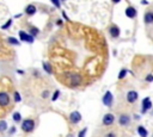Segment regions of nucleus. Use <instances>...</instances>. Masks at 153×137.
<instances>
[{"label": "nucleus", "mask_w": 153, "mask_h": 137, "mask_svg": "<svg viewBox=\"0 0 153 137\" xmlns=\"http://www.w3.org/2000/svg\"><path fill=\"white\" fill-rule=\"evenodd\" d=\"M65 76L68 79V81L71 82V86L73 87H76L82 83V76L79 73H67L65 74Z\"/></svg>", "instance_id": "1"}, {"label": "nucleus", "mask_w": 153, "mask_h": 137, "mask_svg": "<svg viewBox=\"0 0 153 137\" xmlns=\"http://www.w3.org/2000/svg\"><path fill=\"white\" fill-rule=\"evenodd\" d=\"M33 129H35V120L31 118L24 119V122L22 123V130L26 133H30L33 131Z\"/></svg>", "instance_id": "2"}, {"label": "nucleus", "mask_w": 153, "mask_h": 137, "mask_svg": "<svg viewBox=\"0 0 153 137\" xmlns=\"http://www.w3.org/2000/svg\"><path fill=\"white\" fill-rule=\"evenodd\" d=\"M16 130H17V129H16L14 126H12V127L10 129V131H8V133H10V135H13V133L16 132Z\"/></svg>", "instance_id": "29"}, {"label": "nucleus", "mask_w": 153, "mask_h": 137, "mask_svg": "<svg viewBox=\"0 0 153 137\" xmlns=\"http://www.w3.org/2000/svg\"><path fill=\"white\" fill-rule=\"evenodd\" d=\"M109 32H110V35H111L114 38H116V37H118V36H120V29H118L116 25H112V26H110V29H109Z\"/></svg>", "instance_id": "13"}, {"label": "nucleus", "mask_w": 153, "mask_h": 137, "mask_svg": "<svg viewBox=\"0 0 153 137\" xmlns=\"http://www.w3.org/2000/svg\"><path fill=\"white\" fill-rule=\"evenodd\" d=\"M11 24H12V19H8V20H7V23H6L5 25H2V26H1V29H2V30H5V29H8V27L11 26Z\"/></svg>", "instance_id": "23"}, {"label": "nucleus", "mask_w": 153, "mask_h": 137, "mask_svg": "<svg viewBox=\"0 0 153 137\" xmlns=\"http://www.w3.org/2000/svg\"><path fill=\"white\" fill-rule=\"evenodd\" d=\"M50 1H51L56 7H60V0H50Z\"/></svg>", "instance_id": "28"}, {"label": "nucleus", "mask_w": 153, "mask_h": 137, "mask_svg": "<svg viewBox=\"0 0 153 137\" xmlns=\"http://www.w3.org/2000/svg\"><path fill=\"white\" fill-rule=\"evenodd\" d=\"M126 15L128 17V18H135V15H136V10L134 8V7H131V6H129V7H127L126 8Z\"/></svg>", "instance_id": "11"}, {"label": "nucleus", "mask_w": 153, "mask_h": 137, "mask_svg": "<svg viewBox=\"0 0 153 137\" xmlns=\"http://www.w3.org/2000/svg\"><path fill=\"white\" fill-rule=\"evenodd\" d=\"M152 108V101H151V99L147 96V98H145L143 100H142V102H141V112L142 113H146L148 110H151Z\"/></svg>", "instance_id": "8"}, {"label": "nucleus", "mask_w": 153, "mask_h": 137, "mask_svg": "<svg viewBox=\"0 0 153 137\" xmlns=\"http://www.w3.org/2000/svg\"><path fill=\"white\" fill-rule=\"evenodd\" d=\"M105 137H117V136H116L115 132H111V131H110V132H108V133L105 135Z\"/></svg>", "instance_id": "27"}, {"label": "nucleus", "mask_w": 153, "mask_h": 137, "mask_svg": "<svg viewBox=\"0 0 153 137\" xmlns=\"http://www.w3.org/2000/svg\"><path fill=\"white\" fill-rule=\"evenodd\" d=\"M38 32H39V30H38L37 27H33V26L30 27V35H31L32 37L36 36V35H38Z\"/></svg>", "instance_id": "20"}, {"label": "nucleus", "mask_w": 153, "mask_h": 137, "mask_svg": "<svg viewBox=\"0 0 153 137\" xmlns=\"http://www.w3.org/2000/svg\"><path fill=\"white\" fill-rule=\"evenodd\" d=\"M25 12H26V14H29V15H32V14L36 12V7H35L33 5H29V6L26 7Z\"/></svg>", "instance_id": "16"}, {"label": "nucleus", "mask_w": 153, "mask_h": 137, "mask_svg": "<svg viewBox=\"0 0 153 137\" xmlns=\"http://www.w3.org/2000/svg\"><path fill=\"white\" fill-rule=\"evenodd\" d=\"M86 132H87V127H84L79 133H78V137H85V135H86Z\"/></svg>", "instance_id": "25"}, {"label": "nucleus", "mask_w": 153, "mask_h": 137, "mask_svg": "<svg viewBox=\"0 0 153 137\" xmlns=\"http://www.w3.org/2000/svg\"><path fill=\"white\" fill-rule=\"evenodd\" d=\"M12 118H13V120H14L16 123H19V122L22 120V116H20L19 112H14L13 116H12Z\"/></svg>", "instance_id": "19"}, {"label": "nucleus", "mask_w": 153, "mask_h": 137, "mask_svg": "<svg viewBox=\"0 0 153 137\" xmlns=\"http://www.w3.org/2000/svg\"><path fill=\"white\" fill-rule=\"evenodd\" d=\"M117 122H118V124H120L121 126H128V125L130 124V122H131V118H130V116L127 114V113H121V114L118 116Z\"/></svg>", "instance_id": "4"}, {"label": "nucleus", "mask_w": 153, "mask_h": 137, "mask_svg": "<svg viewBox=\"0 0 153 137\" xmlns=\"http://www.w3.org/2000/svg\"><path fill=\"white\" fill-rule=\"evenodd\" d=\"M59 95H60V91H55L54 94H53V96H51V100H53V101H56L57 98H59Z\"/></svg>", "instance_id": "22"}, {"label": "nucleus", "mask_w": 153, "mask_h": 137, "mask_svg": "<svg viewBox=\"0 0 153 137\" xmlns=\"http://www.w3.org/2000/svg\"><path fill=\"white\" fill-rule=\"evenodd\" d=\"M17 73H18V74H24V71H23V70H17Z\"/></svg>", "instance_id": "31"}, {"label": "nucleus", "mask_w": 153, "mask_h": 137, "mask_svg": "<svg viewBox=\"0 0 153 137\" xmlns=\"http://www.w3.org/2000/svg\"><path fill=\"white\" fill-rule=\"evenodd\" d=\"M102 123H103V125H105V126L112 125V124L115 123V116H114L112 113H106V114H104V117H103V119H102Z\"/></svg>", "instance_id": "7"}, {"label": "nucleus", "mask_w": 153, "mask_h": 137, "mask_svg": "<svg viewBox=\"0 0 153 137\" xmlns=\"http://www.w3.org/2000/svg\"><path fill=\"white\" fill-rule=\"evenodd\" d=\"M136 131H137V133H139L140 137H147V136H148V131H147L146 127L142 126V125H139V126L136 127Z\"/></svg>", "instance_id": "12"}, {"label": "nucleus", "mask_w": 153, "mask_h": 137, "mask_svg": "<svg viewBox=\"0 0 153 137\" xmlns=\"http://www.w3.org/2000/svg\"><path fill=\"white\" fill-rule=\"evenodd\" d=\"M152 137H153V135H152Z\"/></svg>", "instance_id": "33"}, {"label": "nucleus", "mask_w": 153, "mask_h": 137, "mask_svg": "<svg viewBox=\"0 0 153 137\" xmlns=\"http://www.w3.org/2000/svg\"><path fill=\"white\" fill-rule=\"evenodd\" d=\"M11 104L10 95L6 92H0V106L1 107H7Z\"/></svg>", "instance_id": "5"}, {"label": "nucleus", "mask_w": 153, "mask_h": 137, "mask_svg": "<svg viewBox=\"0 0 153 137\" xmlns=\"http://www.w3.org/2000/svg\"><path fill=\"white\" fill-rule=\"evenodd\" d=\"M8 42H10L11 44H14V45H19V42H18L16 38H13V37H10V38H8Z\"/></svg>", "instance_id": "24"}, {"label": "nucleus", "mask_w": 153, "mask_h": 137, "mask_svg": "<svg viewBox=\"0 0 153 137\" xmlns=\"http://www.w3.org/2000/svg\"><path fill=\"white\" fill-rule=\"evenodd\" d=\"M41 95H42V98H43V99H45V98H48V96H49V91H43Z\"/></svg>", "instance_id": "26"}, {"label": "nucleus", "mask_w": 153, "mask_h": 137, "mask_svg": "<svg viewBox=\"0 0 153 137\" xmlns=\"http://www.w3.org/2000/svg\"><path fill=\"white\" fill-rule=\"evenodd\" d=\"M146 81H148V82L153 81V76H152V75H147V76H146Z\"/></svg>", "instance_id": "30"}, {"label": "nucleus", "mask_w": 153, "mask_h": 137, "mask_svg": "<svg viewBox=\"0 0 153 137\" xmlns=\"http://www.w3.org/2000/svg\"><path fill=\"white\" fill-rule=\"evenodd\" d=\"M145 23L146 24L153 23V12H146L145 13Z\"/></svg>", "instance_id": "14"}, {"label": "nucleus", "mask_w": 153, "mask_h": 137, "mask_svg": "<svg viewBox=\"0 0 153 137\" xmlns=\"http://www.w3.org/2000/svg\"><path fill=\"white\" fill-rule=\"evenodd\" d=\"M13 99H14V102H20L22 101V96H20L19 92H17V91L13 92Z\"/></svg>", "instance_id": "18"}, {"label": "nucleus", "mask_w": 153, "mask_h": 137, "mask_svg": "<svg viewBox=\"0 0 153 137\" xmlns=\"http://www.w3.org/2000/svg\"><path fill=\"white\" fill-rule=\"evenodd\" d=\"M120 1H121V0H112L114 4H117V2H120Z\"/></svg>", "instance_id": "32"}, {"label": "nucleus", "mask_w": 153, "mask_h": 137, "mask_svg": "<svg viewBox=\"0 0 153 137\" xmlns=\"http://www.w3.org/2000/svg\"><path fill=\"white\" fill-rule=\"evenodd\" d=\"M127 73H128V70H127V69H122V70L120 71V74H118V79H120V80H122V79L127 75Z\"/></svg>", "instance_id": "21"}, {"label": "nucleus", "mask_w": 153, "mask_h": 137, "mask_svg": "<svg viewBox=\"0 0 153 137\" xmlns=\"http://www.w3.org/2000/svg\"><path fill=\"white\" fill-rule=\"evenodd\" d=\"M69 120L72 124H78L80 120H81V114L79 111H73L71 114H69Z\"/></svg>", "instance_id": "9"}, {"label": "nucleus", "mask_w": 153, "mask_h": 137, "mask_svg": "<svg viewBox=\"0 0 153 137\" xmlns=\"http://www.w3.org/2000/svg\"><path fill=\"white\" fill-rule=\"evenodd\" d=\"M7 131V123L5 120H0V132H5Z\"/></svg>", "instance_id": "17"}, {"label": "nucleus", "mask_w": 153, "mask_h": 137, "mask_svg": "<svg viewBox=\"0 0 153 137\" xmlns=\"http://www.w3.org/2000/svg\"><path fill=\"white\" fill-rule=\"evenodd\" d=\"M43 69L48 73V74H53V68H51V66H50V63H48V62H43Z\"/></svg>", "instance_id": "15"}, {"label": "nucleus", "mask_w": 153, "mask_h": 137, "mask_svg": "<svg viewBox=\"0 0 153 137\" xmlns=\"http://www.w3.org/2000/svg\"><path fill=\"white\" fill-rule=\"evenodd\" d=\"M102 101H103V104H104L106 107H111L112 104H114V96H112V93H111L110 91L105 92V94H104L103 98H102Z\"/></svg>", "instance_id": "3"}, {"label": "nucleus", "mask_w": 153, "mask_h": 137, "mask_svg": "<svg viewBox=\"0 0 153 137\" xmlns=\"http://www.w3.org/2000/svg\"><path fill=\"white\" fill-rule=\"evenodd\" d=\"M19 38H20V41L27 42V43H32L33 39H35L31 35H29V33H26V32H24V31H19Z\"/></svg>", "instance_id": "10"}, {"label": "nucleus", "mask_w": 153, "mask_h": 137, "mask_svg": "<svg viewBox=\"0 0 153 137\" xmlns=\"http://www.w3.org/2000/svg\"><path fill=\"white\" fill-rule=\"evenodd\" d=\"M137 98H139V94H137V92L136 91H128L127 92V94H126V99H127V101L129 102V104H134L136 100H137Z\"/></svg>", "instance_id": "6"}]
</instances>
